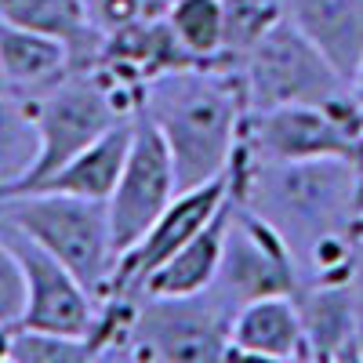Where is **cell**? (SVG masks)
<instances>
[{"label":"cell","mask_w":363,"mask_h":363,"mask_svg":"<svg viewBox=\"0 0 363 363\" xmlns=\"http://www.w3.org/2000/svg\"><path fill=\"white\" fill-rule=\"evenodd\" d=\"M359 160H247L236 153L229 164L236 200L287 244L298 287L349 280L359 247Z\"/></svg>","instance_id":"1"},{"label":"cell","mask_w":363,"mask_h":363,"mask_svg":"<svg viewBox=\"0 0 363 363\" xmlns=\"http://www.w3.org/2000/svg\"><path fill=\"white\" fill-rule=\"evenodd\" d=\"M138 113L167 145L178 193L229 171L244 128V95L229 66L200 62L142 84Z\"/></svg>","instance_id":"2"},{"label":"cell","mask_w":363,"mask_h":363,"mask_svg":"<svg viewBox=\"0 0 363 363\" xmlns=\"http://www.w3.org/2000/svg\"><path fill=\"white\" fill-rule=\"evenodd\" d=\"M135 109H138V91L116 84L102 66H69L51 87L33 95L40 149L29 174L4 196L33 189L37 182L55 174L66 160H73L84 145H91L120 120H128Z\"/></svg>","instance_id":"3"},{"label":"cell","mask_w":363,"mask_h":363,"mask_svg":"<svg viewBox=\"0 0 363 363\" xmlns=\"http://www.w3.org/2000/svg\"><path fill=\"white\" fill-rule=\"evenodd\" d=\"M0 222L26 233L33 244L55 255L99 301L109 294L116 247H113L106 200H87L51 189L11 193L0 196Z\"/></svg>","instance_id":"4"},{"label":"cell","mask_w":363,"mask_h":363,"mask_svg":"<svg viewBox=\"0 0 363 363\" xmlns=\"http://www.w3.org/2000/svg\"><path fill=\"white\" fill-rule=\"evenodd\" d=\"M236 73L244 113L277 106H338L352 95L349 80L280 15L265 33L229 66Z\"/></svg>","instance_id":"5"},{"label":"cell","mask_w":363,"mask_h":363,"mask_svg":"<svg viewBox=\"0 0 363 363\" xmlns=\"http://www.w3.org/2000/svg\"><path fill=\"white\" fill-rule=\"evenodd\" d=\"M233 309L203 287L196 294H131V316L120 342L124 359H225Z\"/></svg>","instance_id":"6"},{"label":"cell","mask_w":363,"mask_h":363,"mask_svg":"<svg viewBox=\"0 0 363 363\" xmlns=\"http://www.w3.org/2000/svg\"><path fill=\"white\" fill-rule=\"evenodd\" d=\"M236 153L247 160L363 157V120L352 95L338 106H277L244 113Z\"/></svg>","instance_id":"7"},{"label":"cell","mask_w":363,"mask_h":363,"mask_svg":"<svg viewBox=\"0 0 363 363\" xmlns=\"http://www.w3.org/2000/svg\"><path fill=\"white\" fill-rule=\"evenodd\" d=\"M211 291L233 313L255 298L298 291V265L287 244L255 211L240 203L236 193H233V215H229L225 244H222V262H218L215 280H211Z\"/></svg>","instance_id":"8"},{"label":"cell","mask_w":363,"mask_h":363,"mask_svg":"<svg viewBox=\"0 0 363 363\" xmlns=\"http://www.w3.org/2000/svg\"><path fill=\"white\" fill-rule=\"evenodd\" d=\"M174 193H178V186H174V167L167 157V145L157 135V128L135 109L128 160L106 200L116 258L164 215V207L174 200Z\"/></svg>","instance_id":"9"},{"label":"cell","mask_w":363,"mask_h":363,"mask_svg":"<svg viewBox=\"0 0 363 363\" xmlns=\"http://www.w3.org/2000/svg\"><path fill=\"white\" fill-rule=\"evenodd\" d=\"M0 233L11 244L22 280H26V309L22 327H44V330H66V335H91L99 320V298L91 294L73 272L48 255L40 244H33L26 233L0 222Z\"/></svg>","instance_id":"10"},{"label":"cell","mask_w":363,"mask_h":363,"mask_svg":"<svg viewBox=\"0 0 363 363\" xmlns=\"http://www.w3.org/2000/svg\"><path fill=\"white\" fill-rule=\"evenodd\" d=\"M229 189H233V171H225L215 182H203L196 189L174 193V200L164 207V215L116 258L109 294H138L145 287V280L153 277L196 229L207 225V218L222 207Z\"/></svg>","instance_id":"11"},{"label":"cell","mask_w":363,"mask_h":363,"mask_svg":"<svg viewBox=\"0 0 363 363\" xmlns=\"http://www.w3.org/2000/svg\"><path fill=\"white\" fill-rule=\"evenodd\" d=\"M95 66H102L116 84L142 91V84H149V80L174 73V69L200 66V62L182 48L167 15L160 11V15L120 26L113 33H102V51H99Z\"/></svg>","instance_id":"12"},{"label":"cell","mask_w":363,"mask_h":363,"mask_svg":"<svg viewBox=\"0 0 363 363\" xmlns=\"http://www.w3.org/2000/svg\"><path fill=\"white\" fill-rule=\"evenodd\" d=\"M244 359H309L294 294H265L240 306L229 323V352Z\"/></svg>","instance_id":"13"},{"label":"cell","mask_w":363,"mask_h":363,"mask_svg":"<svg viewBox=\"0 0 363 363\" xmlns=\"http://www.w3.org/2000/svg\"><path fill=\"white\" fill-rule=\"evenodd\" d=\"M309 359H359V301L349 280L301 284L294 291Z\"/></svg>","instance_id":"14"},{"label":"cell","mask_w":363,"mask_h":363,"mask_svg":"<svg viewBox=\"0 0 363 363\" xmlns=\"http://www.w3.org/2000/svg\"><path fill=\"white\" fill-rule=\"evenodd\" d=\"M284 15L352 84L363 62V0H284Z\"/></svg>","instance_id":"15"},{"label":"cell","mask_w":363,"mask_h":363,"mask_svg":"<svg viewBox=\"0 0 363 363\" xmlns=\"http://www.w3.org/2000/svg\"><path fill=\"white\" fill-rule=\"evenodd\" d=\"M131 131H135V113L128 120H120V124H113L91 145H84L73 160H66L44 182H37L33 189L73 193V196H87V200H109L120 171H124V160H128ZM33 189H26V193H33Z\"/></svg>","instance_id":"16"},{"label":"cell","mask_w":363,"mask_h":363,"mask_svg":"<svg viewBox=\"0 0 363 363\" xmlns=\"http://www.w3.org/2000/svg\"><path fill=\"white\" fill-rule=\"evenodd\" d=\"M229 215H233V189L222 200V207L207 218V225L196 229L186 244L145 280L142 291H149V294H196V291L211 287V280H215V272H218V262H222Z\"/></svg>","instance_id":"17"},{"label":"cell","mask_w":363,"mask_h":363,"mask_svg":"<svg viewBox=\"0 0 363 363\" xmlns=\"http://www.w3.org/2000/svg\"><path fill=\"white\" fill-rule=\"evenodd\" d=\"M0 18L66 44L69 66H95L102 33L84 15L80 0H0Z\"/></svg>","instance_id":"18"},{"label":"cell","mask_w":363,"mask_h":363,"mask_svg":"<svg viewBox=\"0 0 363 363\" xmlns=\"http://www.w3.org/2000/svg\"><path fill=\"white\" fill-rule=\"evenodd\" d=\"M69 69V51L44 33L0 18V84L33 99Z\"/></svg>","instance_id":"19"},{"label":"cell","mask_w":363,"mask_h":363,"mask_svg":"<svg viewBox=\"0 0 363 363\" xmlns=\"http://www.w3.org/2000/svg\"><path fill=\"white\" fill-rule=\"evenodd\" d=\"M40 149L33 99L0 84V196L29 174Z\"/></svg>","instance_id":"20"},{"label":"cell","mask_w":363,"mask_h":363,"mask_svg":"<svg viewBox=\"0 0 363 363\" xmlns=\"http://www.w3.org/2000/svg\"><path fill=\"white\" fill-rule=\"evenodd\" d=\"M174 37L196 62H222L225 51V0H167L164 8Z\"/></svg>","instance_id":"21"},{"label":"cell","mask_w":363,"mask_h":363,"mask_svg":"<svg viewBox=\"0 0 363 363\" xmlns=\"http://www.w3.org/2000/svg\"><path fill=\"white\" fill-rule=\"evenodd\" d=\"M11 359L15 363H87L99 356H95V345H91L87 335H66V330L15 323Z\"/></svg>","instance_id":"22"},{"label":"cell","mask_w":363,"mask_h":363,"mask_svg":"<svg viewBox=\"0 0 363 363\" xmlns=\"http://www.w3.org/2000/svg\"><path fill=\"white\" fill-rule=\"evenodd\" d=\"M80 8L99 33H113V29L128 26V22L160 15L167 8V0H80Z\"/></svg>","instance_id":"23"},{"label":"cell","mask_w":363,"mask_h":363,"mask_svg":"<svg viewBox=\"0 0 363 363\" xmlns=\"http://www.w3.org/2000/svg\"><path fill=\"white\" fill-rule=\"evenodd\" d=\"M26 309V280H22V265L11 251V244L0 233V320L18 323Z\"/></svg>","instance_id":"24"},{"label":"cell","mask_w":363,"mask_h":363,"mask_svg":"<svg viewBox=\"0 0 363 363\" xmlns=\"http://www.w3.org/2000/svg\"><path fill=\"white\" fill-rule=\"evenodd\" d=\"M349 287L359 301V313H363V240H359V247H356V262H352V272H349Z\"/></svg>","instance_id":"25"},{"label":"cell","mask_w":363,"mask_h":363,"mask_svg":"<svg viewBox=\"0 0 363 363\" xmlns=\"http://www.w3.org/2000/svg\"><path fill=\"white\" fill-rule=\"evenodd\" d=\"M11 335H15V323H4V320H0V363L11 359Z\"/></svg>","instance_id":"26"},{"label":"cell","mask_w":363,"mask_h":363,"mask_svg":"<svg viewBox=\"0 0 363 363\" xmlns=\"http://www.w3.org/2000/svg\"><path fill=\"white\" fill-rule=\"evenodd\" d=\"M352 102H356V113H359V120H363V62H359V69H356V77H352Z\"/></svg>","instance_id":"27"},{"label":"cell","mask_w":363,"mask_h":363,"mask_svg":"<svg viewBox=\"0 0 363 363\" xmlns=\"http://www.w3.org/2000/svg\"><path fill=\"white\" fill-rule=\"evenodd\" d=\"M359 240H363V160H359Z\"/></svg>","instance_id":"28"},{"label":"cell","mask_w":363,"mask_h":363,"mask_svg":"<svg viewBox=\"0 0 363 363\" xmlns=\"http://www.w3.org/2000/svg\"><path fill=\"white\" fill-rule=\"evenodd\" d=\"M359 359H363V316H359Z\"/></svg>","instance_id":"29"}]
</instances>
